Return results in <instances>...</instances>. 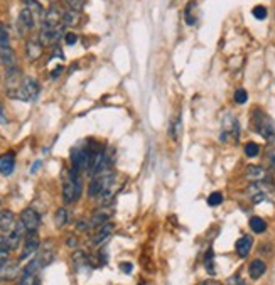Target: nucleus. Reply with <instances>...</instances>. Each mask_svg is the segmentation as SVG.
Returning a JSON list of instances; mask_svg holds the SVG:
<instances>
[{"mask_svg": "<svg viewBox=\"0 0 275 285\" xmlns=\"http://www.w3.org/2000/svg\"><path fill=\"white\" fill-rule=\"evenodd\" d=\"M251 247H253V238H251V236L245 235V236L240 238V240L237 241V245H235V250H237L238 257H242V258L248 257Z\"/></svg>", "mask_w": 275, "mask_h": 285, "instance_id": "f3484780", "label": "nucleus"}, {"mask_svg": "<svg viewBox=\"0 0 275 285\" xmlns=\"http://www.w3.org/2000/svg\"><path fill=\"white\" fill-rule=\"evenodd\" d=\"M181 130H183V124H181V118L178 117L175 118L171 127H169V137L172 138V140H179V137H181Z\"/></svg>", "mask_w": 275, "mask_h": 285, "instance_id": "b1692460", "label": "nucleus"}, {"mask_svg": "<svg viewBox=\"0 0 275 285\" xmlns=\"http://www.w3.org/2000/svg\"><path fill=\"white\" fill-rule=\"evenodd\" d=\"M15 169V155L12 152H7L0 155V174L4 176H10Z\"/></svg>", "mask_w": 275, "mask_h": 285, "instance_id": "2eb2a0df", "label": "nucleus"}, {"mask_svg": "<svg viewBox=\"0 0 275 285\" xmlns=\"http://www.w3.org/2000/svg\"><path fill=\"white\" fill-rule=\"evenodd\" d=\"M9 252L10 247L7 245V240H5V236H0V263L9 258Z\"/></svg>", "mask_w": 275, "mask_h": 285, "instance_id": "cd10ccee", "label": "nucleus"}, {"mask_svg": "<svg viewBox=\"0 0 275 285\" xmlns=\"http://www.w3.org/2000/svg\"><path fill=\"white\" fill-rule=\"evenodd\" d=\"M253 129L255 132H259L265 140L272 142V144L275 142V124L267 113H263L259 108L253 112Z\"/></svg>", "mask_w": 275, "mask_h": 285, "instance_id": "39448f33", "label": "nucleus"}, {"mask_svg": "<svg viewBox=\"0 0 275 285\" xmlns=\"http://www.w3.org/2000/svg\"><path fill=\"white\" fill-rule=\"evenodd\" d=\"M39 166H41V162H36V164L31 167V172H36V169H39Z\"/></svg>", "mask_w": 275, "mask_h": 285, "instance_id": "79ce46f5", "label": "nucleus"}, {"mask_svg": "<svg viewBox=\"0 0 275 285\" xmlns=\"http://www.w3.org/2000/svg\"><path fill=\"white\" fill-rule=\"evenodd\" d=\"M24 4H26V7L31 10L34 15H44L43 5H41L37 0H24Z\"/></svg>", "mask_w": 275, "mask_h": 285, "instance_id": "393cba45", "label": "nucleus"}, {"mask_svg": "<svg viewBox=\"0 0 275 285\" xmlns=\"http://www.w3.org/2000/svg\"><path fill=\"white\" fill-rule=\"evenodd\" d=\"M194 10H196V2H191V4H188V7H186V10H184L186 22H188L189 26L196 24V21H198V17L192 15V14H194Z\"/></svg>", "mask_w": 275, "mask_h": 285, "instance_id": "a878e982", "label": "nucleus"}, {"mask_svg": "<svg viewBox=\"0 0 275 285\" xmlns=\"http://www.w3.org/2000/svg\"><path fill=\"white\" fill-rule=\"evenodd\" d=\"M64 40H66L68 46H73V44H76V40H78V36L73 32H68L66 36H64Z\"/></svg>", "mask_w": 275, "mask_h": 285, "instance_id": "e433bc0d", "label": "nucleus"}, {"mask_svg": "<svg viewBox=\"0 0 275 285\" xmlns=\"http://www.w3.org/2000/svg\"><path fill=\"white\" fill-rule=\"evenodd\" d=\"M247 196L250 197L251 202L259 205L263 201H273L275 199V189L268 181H260V182H250L247 188Z\"/></svg>", "mask_w": 275, "mask_h": 285, "instance_id": "20e7f679", "label": "nucleus"}, {"mask_svg": "<svg viewBox=\"0 0 275 285\" xmlns=\"http://www.w3.org/2000/svg\"><path fill=\"white\" fill-rule=\"evenodd\" d=\"M15 225V214L12 211H0V231L9 233L14 230Z\"/></svg>", "mask_w": 275, "mask_h": 285, "instance_id": "a211bd4d", "label": "nucleus"}, {"mask_svg": "<svg viewBox=\"0 0 275 285\" xmlns=\"http://www.w3.org/2000/svg\"><path fill=\"white\" fill-rule=\"evenodd\" d=\"M54 223H56L57 228H63V226L68 223V211H66V209H64V208H60V209H57V211H56Z\"/></svg>", "mask_w": 275, "mask_h": 285, "instance_id": "bb28decb", "label": "nucleus"}, {"mask_svg": "<svg viewBox=\"0 0 275 285\" xmlns=\"http://www.w3.org/2000/svg\"><path fill=\"white\" fill-rule=\"evenodd\" d=\"M78 19H80L78 10H73V9H69V7L63 10V22H64V26H76V24H78Z\"/></svg>", "mask_w": 275, "mask_h": 285, "instance_id": "412c9836", "label": "nucleus"}, {"mask_svg": "<svg viewBox=\"0 0 275 285\" xmlns=\"http://www.w3.org/2000/svg\"><path fill=\"white\" fill-rule=\"evenodd\" d=\"M39 95V83L31 76H26L21 81V85L10 86L9 88V96L17 98L22 101H34Z\"/></svg>", "mask_w": 275, "mask_h": 285, "instance_id": "f03ea898", "label": "nucleus"}, {"mask_svg": "<svg viewBox=\"0 0 275 285\" xmlns=\"http://www.w3.org/2000/svg\"><path fill=\"white\" fill-rule=\"evenodd\" d=\"M19 285H37L36 280V273H27V272H22V278Z\"/></svg>", "mask_w": 275, "mask_h": 285, "instance_id": "c85d7f7f", "label": "nucleus"}, {"mask_svg": "<svg viewBox=\"0 0 275 285\" xmlns=\"http://www.w3.org/2000/svg\"><path fill=\"white\" fill-rule=\"evenodd\" d=\"M245 154H247V157H257L260 154V147L259 144L255 142H248L247 145H245Z\"/></svg>", "mask_w": 275, "mask_h": 285, "instance_id": "c756f323", "label": "nucleus"}, {"mask_svg": "<svg viewBox=\"0 0 275 285\" xmlns=\"http://www.w3.org/2000/svg\"><path fill=\"white\" fill-rule=\"evenodd\" d=\"M88 196L98 197L102 205H108L115 196V174L113 172H103L93 177V181L88 189Z\"/></svg>", "mask_w": 275, "mask_h": 285, "instance_id": "f257e3e1", "label": "nucleus"}, {"mask_svg": "<svg viewBox=\"0 0 275 285\" xmlns=\"http://www.w3.org/2000/svg\"><path fill=\"white\" fill-rule=\"evenodd\" d=\"M268 164H270V171L275 176V154H270L268 155Z\"/></svg>", "mask_w": 275, "mask_h": 285, "instance_id": "58836bf2", "label": "nucleus"}, {"mask_svg": "<svg viewBox=\"0 0 275 285\" xmlns=\"http://www.w3.org/2000/svg\"><path fill=\"white\" fill-rule=\"evenodd\" d=\"M245 176H247L250 182H260V181H267L268 172L262 166H248Z\"/></svg>", "mask_w": 275, "mask_h": 285, "instance_id": "4468645a", "label": "nucleus"}, {"mask_svg": "<svg viewBox=\"0 0 275 285\" xmlns=\"http://www.w3.org/2000/svg\"><path fill=\"white\" fill-rule=\"evenodd\" d=\"M253 17L259 21H263L267 17V9L263 7V5H257V7L253 9Z\"/></svg>", "mask_w": 275, "mask_h": 285, "instance_id": "f704fd0d", "label": "nucleus"}, {"mask_svg": "<svg viewBox=\"0 0 275 285\" xmlns=\"http://www.w3.org/2000/svg\"><path fill=\"white\" fill-rule=\"evenodd\" d=\"M214 261H213V250H208L206 258H204V267H206L208 273H214Z\"/></svg>", "mask_w": 275, "mask_h": 285, "instance_id": "7c9ffc66", "label": "nucleus"}, {"mask_svg": "<svg viewBox=\"0 0 275 285\" xmlns=\"http://www.w3.org/2000/svg\"><path fill=\"white\" fill-rule=\"evenodd\" d=\"M63 31L64 27H57V29H52V27H41V32H39V40L43 46H51V44H56L57 40L61 39L63 36Z\"/></svg>", "mask_w": 275, "mask_h": 285, "instance_id": "9d476101", "label": "nucleus"}, {"mask_svg": "<svg viewBox=\"0 0 275 285\" xmlns=\"http://www.w3.org/2000/svg\"><path fill=\"white\" fill-rule=\"evenodd\" d=\"M37 250H39V240H37L36 233H29V236L26 238V241H24V248H22V253H21L19 260L29 258L31 255L36 253Z\"/></svg>", "mask_w": 275, "mask_h": 285, "instance_id": "ddd939ff", "label": "nucleus"}, {"mask_svg": "<svg viewBox=\"0 0 275 285\" xmlns=\"http://www.w3.org/2000/svg\"><path fill=\"white\" fill-rule=\"evenodd\" d=\"M112 233H113V225L108 221V223H105V225L100 226V228H98L95 236H93V245H102L103 241L108 240Z\"/></svg>", "mask_w": 275, "mask_h": 285, "instance_id": "dca6fc26", "label": "nucleus"}, {"mask_svg": "<svg viewBox=\"0 0 275 285\" xmlns=\"http://www.w3.org/2000/svg\"><path fill=\"white\" fill-rule=\"evenodd\" d=\"M26 51H27V57H29V59L36 61V59H39L41 56H43V44H41V40L31 39V40H27Z\"/></svg>", "mask_w": 275, "mask_h": 285, "instance_id": "6ab92c4d", "label": "nucleus"}, {"mask_svg": "<svg viewBox=\"0 0 275 285\" xmlns=\"http://www.w3.org/2000/svg\"><path fill=\"white\" fill-rule=\"evenodd\" d=\"M19 263L12 260H5L0 263V282H12L19 275Z\"/></svg>", "mask_w": 275, "mask_h": 285, "instance_id": "1a4fd4ad", "label": "nucleus"}, {"mask_svg": "<svg viewBox=\"0 0 275 285\" xmlns=\"http://www.w3.org/2000/svg\"><path fill=\"white\" fill-rule=\"evenodd\" d=\"M34 26H36V15H34L27 7H24L21 10L19 19H17V29H19V32L24 36L29 31H32Z\"/></svg>", "mask_w": 275, "mask_h": 285, "instance_id": "6e6552de", "label": "nucleus"}, {"mask_svg": "<svg viewBox=\"0 0 275 285\" xmlns=\"http://www.w3.org/2000/svg\"><path fill=\"white\" fill-rule=\"evenodd\" d=\"M120 270L124 273H132L133 265L130 263V261H124V263H120Z\"/></svg>", "mask_w": 275, "mask_h": 285, "instance_id": "4c0bfd02", "label": "nucleus"}, {"mask_svg": "<svg viewBox=\"0 0 275 285\" xmlns=\"http://www.w3.org/2000/svg\"><path fill=\"white\" fill-rule=\"evenodd\" d=\"M228 285H245V280L240 275H233L228 278Z\"/></svg>", "mask_w": 275, "mask_h": 285, "instance_id": "c9c22d12", "label": "nucleus"}, {"mask_svg": "<svg viewBox=\"0 0 275 285\" xmlns=\"http://www.w3.org/2000/svg\"><path fill=\"white\" fill-rule=\"evenodd\" d=\"M247 100H248V93H247V90L238 88V90L235 91V103L243 105V103H247Z\"/></svg>", "mask_w": 275, "mask_h": 285, "instance_id": "2f4dec72", "label": "nucleus"}, {"mask_svg": "<svg viewBox=\"0 0 275 285\" xmlns=\"http://www.w3.org/2000/svg\"><path fill=\"white\" fill-rule=\"evenodd\" d=\"M0 124H7V117H5V112H4L2 103H0Z\"/></svg>", "mask_w": 275, "mask_h": 285, "instance_id": "ea45409f", "label": "nucleus"}, {"mask_svg": "<svg viewBox=\"0 0 275 285\" xmlns=\"http://www.w3.org/2000/svg\"><path fill=\"white\" fill-rule=\"evenodd\" d=\"M265 270H267V265L263 263L262 260H253L250 263V269H248V272H250V277L251 278H260L263 273H265Z\"/></svg>", "mask_w": 275, "mask_h": 285, "instance_id": "aec40b11", "label": "nucleus"}, {"mask_svg": "<svg viewBox=\"0 0 275 285\" xmlns=\"http://www.w3.org/2000/svg\"><path fill=\"white\" fill-rule=\"evenodd\" d=\"M110 216H112V214H110V213H105L103 209H102V211H96L95 214H93L91 221H90V226H95V228H100L102 225L108 223Z\"/></svg>", "mask_w": 275, "mask_h": 285, "instance_id": "4be33fe9", "label": "nucleus"}, {"mask_svg": "<svg viewBox=\"0 0 275 285\" xmlns=\"http://www.w3.org/2000/svg\"><path fill=\"white\" fill-rule=\"evenodd\" d=\"M21 223L24 225V228H26L27 233H36V230L39 228V225H41V218H39L37 211H34V209L27 208L21 214Z\"/></svg>", "mask_w": 275, "mask_h": 285, "instance_id": "0eeeda50", "label": "nucleus"}, {"mask_svg": "<svg viewBox=\"0 0 275 285\" xmlns=\"http://www.w3.org/2000/svg\"><path fill=\"white\" fill-rule=\"evenodd\" d=\"M221 129H223V135L221 140H238L240 137V124L238 120L233 117L231 113H226L221 121Z\"/></svg>", "mask_w": 275, "mask_h": 285, "instance_id": "423d86ee", "label": "nucleus"}, {"mask_svg": "<svg viewBox=\"0 0 275 285\" xmlns=\"http://www.w3.org/2000/svg\"><path fill=\"white\" fill-rule=\"evenodd\" d=\"M250 228H251V231H253V233H257V235L265 233V231H267V223H265V221H263L262 218L253 216V218L250 219Z\"/></svg>", "mask_w": 275, "mask_h": 285, "instance_id": "5701e85b", "label": "nucleus"}, {"mask_svg": "<svg viewBox=\"0 0 275 285\" xmlns=\"http://www.w3.org/2000/svg\"><path fill=\"white\" fill-rule=\"evenodd\" d=\"M201 285H221V283L216 282V280H206V282H203Z\"/></svg>", "mask_w": 275, "mask_h": 285, "instance_id": "a19ab883", "label": "nucleus"}, {"mask_svg": "<svg viewBox=\"0 0 275 285\" xmlns=\"http://www.w3.org/2000/svg\"><path fill=\"white\" fill-rule=\"evenodd\" d=\"M81 196V179L80 172L71 169L63 176V197L66 205H71Z\"/></svg>", "mask_w": 275, "mask_h": 285, "instance_id": "7ed1b4c3", "label": "nucleus"}, {"mask_svg": "<svg viewBox=\"0 0 275 285\" xmlns=\"http://www.w3.org/2000/svg\"><path fill=\"white\" fill-rule=\"evenodd\" d=\"M24 233H27L24 225L22 223H17L14 226L12 231H9V235L5 236V240H7V245L10 247V250H15L17 247H19V243L22 241V236H24Z\"/></svg>", "mask_w": 275, "mask_h": 285, "instance_id": "f8f14e48", "label": "nucleus"}, {"mask_svg": "<svg viewBox=\"0 0 275 285\" xmlns=\"http://www.w3.org/2000/svg\"><path fill=\"white\" fill-rule=\"evenodd\" d=\"M71 164L74 171H83L88 166V152L86 147H76L71 150Z\"/></svg>", "mask_w": 275, "mask_h": 285, "instance_id": "9b49d317", "label": "nucleus"}, {"mask_svg": "<svg viewBox=\"0 0 275 285\" xmlns=\"http://www.w3.org/2000/svg\"><path fill=\"white\" fill-rule=\"evenodd\" d=\"M221 202H223V194H221V193L209 194V197H208V205L209 206H220Z\"/></svg>", "mask_w": 275, "mask_h": 285, "instance_id": "473e14b6", "label": "nucleus"}, {"mask_svg": "<svg viewBox=\"0 0 275 285\" xmlns=\"http://www.w3.org/2000/svg\"><path fill=\"white\" fill-rule=\"evenodd\" d=\"M64 2L68 4V7H69V9L78 10V12L85 7V0H64Z\"/></svg>", "mask_w": 275, "mask_h": 285, "instance_id": "72a5a7b5", "label": "nucleus"}]
</instances>
